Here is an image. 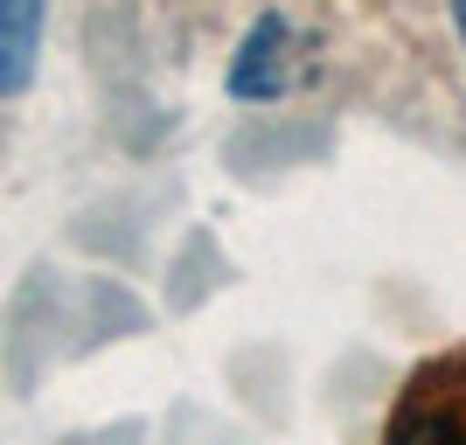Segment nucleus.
<instances>
[{
    "mask_svg": "<svg viewBox=\"0 0 466 445\" xmlns=\"http://www.w3.org/2000/svg\"><path fill=\"white\" fill-rule=\"evenodd\" d=\"M42 56V0H0V97L28 91Z\"/></svg>",
    "mask_w": 466,
    "mask_h": 445,
    "instance_id": "3",
    "label": "nucleus"
},
{
    "mask_svg": "<svg viewBox=\"0 0 466 445\" xmlns=\"http://www.w3.org/2000/svg\"><path fill=\"white\" fill-rule=\"evenodd\" d=\"M452 21H460V42H466V0H452Z\"/></svg>",
    "mask_w": 466,
    "mask_h": 445,
    "instance_id": "4",
    "label": "nucleus"
},
{
    "mask_svg": "<svg viewBox=\"0 0 466 445\" xmlns=\"http://www.w3.org/2000/svg\"><path fill=\"white\" fill-rule=\"evenodd\" d=\"M383 445H466V349L431 355L390 404Z\"/></svg>",
    "mask_w": 466,
    "mask_h": 445,
    "instance_id": "1",
    "label": "nucleus"
},
{
    "mask_svg": "<svg viewBox=\"0 0 466 445\" xmlns=\"http://www.w3.org/2000/svg\"><path fill=\"white\" fill-rule=\"evenodd\" d=\"M292 77H299V63H292V28L279 15H265L251 35H244L237 63H230V91L237 97H279V91H292Z\"/></svg>",
    "mask_w": 466,
    "mask_h": 445,
    "instance_id": "2",
    "label": "nucleus"
}]
</instances>
